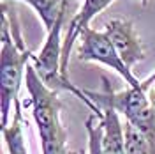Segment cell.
Segmentation results:
<instances>
[{"label":"cell","instance_id":"8fae6325","mask_svg":"<svg viewBox=\"0 0 155 154\" xmlns=\"http://www.w3.org/2000/svg\"><path fill=\"white\" fill-rule=\"evenodd\" d=\"M71 154H81V152H71Z\"/></svg>","mask_w":155,"mask_h":154},{"label":"cell","instance_id":"52a82bcc","mask_svg":"<svg viewBox=\"0 0 155 154\" xmlns=\"http://www.w3.org/2000/svg\"><path fill=\"white\" fill-rule=\"evenodd\" d=\"M21 2H27L35 9V12L42 19L44 29L48 32L55 27L60 16H64L67 12H78L76 0H21Z\"/></svg>","mask_w":155,"mask_h":154},{"label":"cell","instance_id":"277c9868","mask_svg":"<svg viewBox=\"0 0 155 154\" xmlns=\"http://www.w3.org/2000/svg\"><path fill=\"white\" fill-rule=\"evenodd\" d=\"M104 32L129 69L145 58V48L130 19H109Z\"/></svg>","mask_w":155,"mask_h":154},{"label":"cell","instance_id":"9c48e42d","mask_svg":"<svg viewBox=\"0 0 155 154\" xmlns=\"http://www.w3.org/2000/svg\"><path fill=\"white\" fill-rule=\"evenodd\" d=\"M125 154H155V144L125 121Z\"/></svg>","mask_w":155,"mask_h":154},{"label":"cell","instance_id":"30bf717a","mask_svg":"<svg viewBox=\"0 0 155 154\" xmlns=\"http://www.w3.org/2000/svg\"><path fill=\"white\" fill-rule=\"evenodd\" d=\"M88 133V154H104L102 151V128L97 115H90L85 122Z\"/></svg>","mask_w":155,"mask_h":154},{"label":"cell","instance_id":"ba28073f","mask_svg":"<svg viewBox=\"0 0 155 154\" xmlns=\"http://www.w3.org/2000/svg\"><path fill=\"white\" fill-rule=\"evenodd\" d=\"M23 114H21V103L19 99L14 103V119L9 126L2 128L4 140L7 144L11 154H28L25 144V131H23Z\"/></svg>","mask_w":155,"mask_h":154},{"label":"cell","instance_id":"6da1fadb","mask_svg":"<svg viewBox=\"0 0 155 154\" xmlns=\"http://www.w3.org/2000/svg\"><path fill=\"white\" fill-rule=\"evenodd\" d=\"M30 51L19 36L18 21L11 14V23L7 25V16L2 14V51H0V92H2V128L9 126L11 103L18 101V90L23 82L28 60H32Z\"/></svg>","mask_w":155,"mask_h":154},{"label":"cell","instance_id":"5b68a950","mask_svg":"<svg viewBox=\"0 0 155 154\" xmlns=\"http://www.w3.org/2000/svg\"><path fill=\"white\" fill-rule=\"evenodd\" d=\"M115 0H85L81 9L78 11L72 16L71 23L67 27V36L64 39V46H62V75L65 78L67 76V64H69V55L71 50L74 46V41L79 39L81 32L90 27V21L95 18L101 11H104L106 7H109Z\"/></svg>","mask_w":155,"mask_h":154},{"label":"cell","instance_id":"8992f818","mask_svg":"<svg viewBox=\"0 0 155 154\" xmlns=\"http://www.w3.org/2000/svg\"><path fill=\"white\" fill-rule=\"evenodd\" d=\"M101 128H102V151L104 154H125V126H122L118 112L111 105L99 103Z\"/></svg>","mask_w":155,"mask_h":154},{"label":"cell","instance_id":"7a4b0ae2","mask_svg":"<svg viewBox=\"0 0 155 154\" xmlns=\"http://www.w3.org/2000/svg\"><path fill=\"white\" fill-rule=\"evenodd\" d=\"M25 85L30 94L32 114H34V121L39 129V138L64 131L65 128L62 126V121H60L62 103L58 99V90L49 89L39 78L37 71L32 64H28L25 71Z\"/></svg>","mask_w":155,"mask_h":154},{"label":"cell","instance_id":"3957f363","mask_svg":"<svg viewBox=\"0 0 155 154\" xmlns=\"http://www.w3.org/2000/svg\"><path fill=\"white\" fill-rule=\"evenodd\" d=\"M79 46H78V60L83 62H101L107 68L115 69L120 76L125 80L129 87L137 89L141 87V80L132 75V71L125 66V62L120 58L118 51L115 50L113 43L109 41L106 32H97L94 29H85L79 36Z\"/></svg>","mask_w":155,"mask_h":154}]
</instances>
